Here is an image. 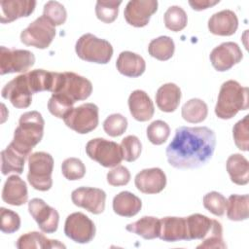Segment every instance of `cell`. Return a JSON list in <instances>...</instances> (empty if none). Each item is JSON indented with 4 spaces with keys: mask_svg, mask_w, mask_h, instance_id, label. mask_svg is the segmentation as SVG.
I'll use <instances>...</instances> for the list:
<instances>
[{
    "mask_svg": "<svg viewBox=\"0 0 249 249\" xmlns=\"http://www.w3.org/2000/svg\"><path fill=\"white\" fill-rule=\"evenodd\" d=\"M181 89L173 84L167 83L159 88L156 93V103L159 109L165 113L174 112L181 100Z\"/></svg>",
    "mask_w": 249,
    "mask_h": 249,
    "instance_id": "obj_24",
    "label": "cell"
},
{
    "mask_svg": "<svg viewBox=\"0 0 249 249\" xmlns=\"http://www.w3.org/2000/svg\"><path fill=\"white\" fill-rule=\"evenodd\" d=\"M18 249H33V248H65L66 246L58 240L47 238L43 233L38 231H30L18 237L16 243Z\"/></svg>",
    "mask_w": 249,
    "mask_h": 249,
    "instance_id": "obj_28",
    "label": "cell"
},
{
    "mask_svg": "<svg viewBox=\"0 0 249 249\" xmlns=\"http://www.w3.org/2000/svg\"><path fill=\"white\" fill-rule=\"evenodd\" d=\"M52 93L60 94L72 102L86 100L92 92L91 82L74 72H54Z\"/></svg>",
    "mask_w": 249,
    "mask_h": 249,
    "instance_id": "obj_4",
    "label": "cell"
},
{
    "mask_svg": "<svg viewBox=\"0 0 249 249\" xmlns=\"http://www.w3.org/2000/svg\"><path fill=\"white\" fill-rule=\"evenodd\" d=\"M28 211L45 233H53L58 228L59 214L41 198H32L28 202Z\"/></svg>",
    "mask_w": 249,
    "mask_h": 249,
    "instance_id": "obj_13",
    "label": "cell"
},
{
    "mask_svg": "<svg viewBox=\"0 0 249 249\" xmlns=\"http://www.w3.org/2000/svg\"><path fill=\"white\" fill-rule=\"evenodd\" d=\"M55 36V26L44 16L31 22L20 33V41L26 46L47 49Z\"/></svg>",
    "mask_w": 249,
    "mask_h": 249,
    "instance_id": "obj_8",
    "label": "cell"
},
{
    "mask_svg": "<svg viewBox=\"0 0 249 249\" xmlns=\"http://www.w3.org/2000/svg\"><path fill=\"white\" fill-rule=\"evenodd\" d=\"M27 198L28 192L26 183L18 175L8 177L2 191L3 201L10 205L20 206L27 202Z\"/></svg>",
    "mask_w": 249,
    "mask_h": 249,
    "instance_id": "obj_21",
    "label": "cell"
},
{
    "mask_svg": "<svg viewBox=\"0 0 249 249\" xmlns=\"http://www.w3.org/2000/svg\"><path fill=\"white\" fill-rule=\"evenodd\" d=\"M53 159L46 152H36L28 157L27 180L37 191L46 192L53 186Z\"/></svg>",
    "mask_w": 249,
    "mask_h": 249,
    "instance_id": "obj_5",
    "label": "cell"
},
{
    "mask_svg": "<svg viewBox=\"0 0 249 249\" xmlns=\"http://www.w3.org/2000/svg\"><path fill=\"white\" fill-rule=\"evenodd\" d=\"M98 107L94 103H85L73 108L63 118V121L72 130L80 134H87L98 125Z\"/></svg>",
    "mask_w": 249,
    "mask_h": 249,
    "instance_id": "obj_9",
    "label": "cell"
},
{
    "mask_svg": "<svg viewBox=\"0 0 249 249\" xmlns=\"http://www.w3.org/2000/svg\"><path fill=\"white\" fill-rule=\"evenodd\" d=\"M238 27V18L231 10L215 13L208 20L209 31L218 36H231Z\"/></svg>",
    "mask_w": 249,
    "mask_h": 249,
    "instance_id": "obj_20",
    "label": "cell"
},
{
    "mask_svg": "<svg viewBox=\"0 0 249 249\" xmlns=\"http://www.w3.org/2000/svg\"><path fill=\"white\" fill-rule=\"evenodd\" d=\"M160 221L159 237L167 242L188 240L187 224L185 217H163Z\"/></svg>",
    "mask_w": 249,
    "mask_h": 249,
    "instance_id": "obj_22",
    "label": "cell"
},
{
    "mask_svg": "<svg viewBox=\"0 0 249 249\" xmlns=\"http://www.w3.org/2000/svg\"><path fill=\"white\" fill-rule=\"evenodd\" d=\"M216 135L207 126H179L166 147L168 163L178 169L198 168L207 163L215 151Z\"/></svg>",
    "mask_w": 249,
    "mask_h": 249,
    "instance_id": "obj_1",
    "label": "cell"
},
{
    "mask_svg": "<svg viewBox=\"0 0 249 249\" xmlns=\"http://www.w3.org/2000/svg\"><path fill=\"white\" fill-rule=\"evenodd\" d=\"M128 108L131 116L138 122L151 120L155 113L153 101L150 96L141 89L133 90L128 97Z\"/></svg>",
    "mask_w": 249,
    "mask_h": 249,
    "instance_id": "obj_19",
    "label": "cell"
},
{
    "mask_svg": "<svg viewBox=\"0 0 249 249\" xmlns=\"http://www.w3.org/2000/svg\"><path fill=\"white\" fill-rule=\"evenodd\" d=\"M226 168L231 182L244 186L249 182V162L241 154L231 155L226 162Z\"/></svg>",
    "mask_w": 249,
    "mask_h": 249,
    "instance_id": "obj_26",
    "label": "cell"
},
{
    "mask_svg": "<svg viewBox=\"0 0 249 249\" xmlns=\"http://www.w3.org/2000/svg\"><path fill=\"white\" fill-rule=\"evenodd\" d=\"M86 153L89 159L104 167H115L123 160L120 145L104 138L89 140L86 145Z\"/></svg>",
    "mask_w": 249,
    "mask_h": 249,
    "instance_id": "obj_7",
    "label": "cell"
},
{
    "mask_svg": "<svg viewBox=\"0 0 249 249\" xmlns=\"http://www.w3.org/2000/svg\"><path fill=\"white\" fill-rule=\"evenodd\" d=\"M35 63L33 53L27 50L0 48V74L23 73L29 70Z\"/></svg>",
    "mask_w": 249,
    "mask_h": 249,
    "instance_id": "obj_11",
    "label": "cell"
},
{
    "mask_svg": "<svg viewBox=\"0 0 249 249\" xmlns=\"http://www.w3.org/2000/svg\"><path fill=\"white\" fill-rule=\"evenodd\" d=\"M125 230L140 235L144 239H155L160 235V221L156 217L144 216L136 222L128 224L125 227Z\"/></svg>",
    "mask_w": 249,
    "mask_h": 249,
    "instance_id": "obj_27",
    "label": "cell"
},
{
    "mask_svg": "<svg viewBox=\"0 0 249 249\" xmlns=\"http://www.w3.org/2000/svg\"><path fill=\"white\" fill-rule=\"evenodd\" d=\"M243 53L239 46L234 42H224L214 48L210 53V61L215 70L225 72L233 65L239 63Z\"/></svg>",
    "mask_w": 249,
    "mask_h": 249,
    "instance_id": "obj_15",
    "label": "cell"
},
{
    "mask_svg": "<svg viewBox=\"0 0 249 249\" xmlns=\"http://www.w3.org/2000/svg\"><path fill=\"white\" fill-rule=\"evenodd\" d=\"M75 103L70 99L56 93H53L48 101V109L52 115L63 119L72 109Z\"/></svg>",
    "mask_w": 249,
    "mask_h": 249,
    "instance_id": "obj_39",
    "label": "cell"
},
{
    "mask_svg": "<svg viewBox=\"0 0 249 249\" xmlns=\"http://www.w3.org/2000/svg\"><path fill=\"white\" fill-rule=\"evenodd\" d=\"M0 218H1L0 229L2 232L11 234L19 230L20 218L17 212L11 209H7L5 207H1Z\"/></svg>",
    "mask_w": 249,
    "mask_h": 249,
    "instance_id": "obj_45",
    "label": "cell"
},
{
    "mask_svg": "<svg viewBox=\"0 0 249 249\" xmlns=\"http://www.w3.org/2000/svg\"><path fill=\"white\" fill-rule=\"evenodd\" d=\"M174 42L168 36H160L153 39L148 46L149 54L160 61H165L171 58L174 54Z\"/></svg>",
    "mask_w": 249,
    "mask_h": 249,
    "instance_id": "obj_33",
    "label": "cell"
},
{
    "mask_svg": "<svg viewBox=\"0 0 249 249\" xmlns=\"http://www.w3.org/2000/svg\"><path fill=\"white\" fill-rule=\"evenodd\" d=\"M127 128V120L122 114L115 113L108 116L103 122L104 131L111 137L122 135Z\"/></svg>",
    "mask_w": 249,
    "mask_h": 249,
    "instance_id": "obj_43",
    "label": "cell"
},
{
    "mask_svg": "<svg viewBox=\"0 0 249 249\" xmlns=\"http://www.w3.org/2000/svg\"><path fill=\"white\" fill-rule=\"evenodd\" d=\"M158 5L157 0H130L124 8V19L134 27H144L157 12Z\"/></svg>",
    "mask_w": 249,
    "mask_h": 249,
    "instance_id": "obj_16",
    "label": "cell"
},
{
    "mask_svg": "<svg viewBox=\"0 0 249 249\" xmlns=\"http://www.w3.org/2000/svg\"><path fill=\"white\" fill-rule=\"evenodd\" d=\"M227 200V216L231 221H244L248 219V195H231Z\"/></svg>",
    "mask_w": 249,
    "mask_h": 249,
    "instance_id": "obj_31",
    "label": "cell"
},
{
    "mask_svg": "<svg viewBox=\"0 0 249 249\" xmlns=\"http://www.w3.org/2000/svg\"><path fill=\"white\" fill-rule=\"evenodd\" d=\"M72 202L92 214H100L105 209L106 193L98 188L80 187L71 194Z\"/></svg>",
    "mask_w": 249,
    "mask_h": 249,
    "instance_id": "obj_14",
    "label": "cell"
},
{
    "mask_svg": "<svg viewBox=\"0 0 249 249\" xmlns=\"http://www.w3.org/2000/svg\"><path fill=\"white\" fill-rule=\"evenodd\" d=\"M164 25L171 31L178 32L183 30L188 22L186 12L179 6L169 7L163 16Z\"/></svg>",
    "mask_w": 249,
    "mask_h": 249,
    "instance_id": "obj_34",
    "label": "cell"
},
{
    "mask_svg": "<svg viewBox=\"0 0 249 249\" xmlns=\"http://www.w3.org/2000/svg\"><path fill=\"white\" fill-rule=\"evenodd\" d=\"M34 93L27 72L11 80L4 86L1 91L2 97L9 100L18 109L29 107L32 102V94Z\"/></svg>",
    "mask_w": 249,
    "mask_h": 249,
    "instance_id": "obj_10",
    "label": "cell"
},
{
    "mask_svg": "<svg viewBox=\"0 0 249 249\" xmlns=\"http://www.w3.org/2000/svg\"><path fill=\"white\" fill-rule=\"evenodd\" d=\"M122 1L99 0L95 5L96 18L104 23H112L118 17L119 7Z\"/></svg>",
    "mask_w": 249,
    "mask_h": 249,
    "instance_id": "obj_35",
    "label": "cell"
},
{
    "mask_svg": "<svg viewBox=\"0 0 249 249\" xmlns=\"http://www.w3.org/2000/svg\"><path fill=\"white\" fill-rule=\"evenodd\" d=\"M130 180V172L124 165H117L107 173V182L113 187L126 185Z\"/></svg>",
    "mask_w": 249,
    "mask_h": 249,
    "instance_id": "obj_46",
    "label": "cell"
},
{
    "mask_svg": "<svg viewBox=\"0 0 249 249\" xmlns=\"http://www.w3.org/2000/svg\"><path fill=\"white\" fill-rule=\"evenodd\" d=\"M120 147L122 151L123 160H124L125 161L131 162L136 160L140 157L142 145L139 138L135 135L125 136L122 140Z\"/></svg>",
    "mask_w": 249,
    "mask_h": 249,
    "instance_id": "obj_38",
    "label": "cell"
},
{
    "mask_svg": "<svg viewBox=\"0 0 249 249\" xmlns=\"http://www.w3.org/2000/svg\"><path fill=\"white\" fill-rule=\"evenodd\" d=\"M142 207L141 199L134 194L124 191L113 198V210L116 214L123 217L135 216Z\"/></svg>",
    "mask_w": 249,
    "mask_h": 249,
    "instance_id": "obj_25",
    "label": "cell"
},
{
    "mask_svg": "<svg viewBox=\"0 0 249 249\" xmlns=\"http://www.w3.org/2000/svg\"><path fill=\"white\" fill-rule=\"evenodd\" d=\"M61 171L63 176L70 181L80 180L86 174V166L80 159L68 158L63 160L61 164Z\"/></svg>",
    "mask_w": 249,
    "mask_h": 249,
    "instance_id": "obj_41",
    "label": "cell"
},
{
    "mask_svg": "<svg viewBox=\"0 0 249 249\" xmlns=\"http://www.w3.org/2000/svg\"><path fill=\"white\" fill-rule=\"evenodd\" d=\"M196 248H227V244L224 242L223 238V228L220 222L212 220V226L209 232Z\"/></svg>",
    "mask_w": 249,
    "mask_h": 249,
    "instance_id": "obj_36",
    "label": "cell"
},
{
    "mask_svg": "<svg viewBox=\"0 0 249 249\" xmlns=\"http://www.w3.org/2000/svg\"><path fill=\"white\" fill-rule=\"evenodd\" d=\"M188 240L203 239L212 226V219L202 214H192L186 217Z\"/></svg>",
    "mask_w": 249,
    "mask_h": 249,
    "instance_id": "obj_30",
    "label": "cell"
},
{
    "mask_svg": "<svg viewBox=\"0 0 249 249\" xmlns=\"http://www.w3.org/2000/svg\"><path fill=\"white\" fill-rule=\"evenodd\" d=\"M94 223L84 213L74 212L67 216L64 224L65 235L81 244L90 242L95 235Z\"/></svg>",
    "mask_w": 249,
    "mask_h": 249,
    "instance_id": "obj_12",
    "label": "cell"
},
{
    "mask_svg": "<svg viewBox=\"0 0 249 249\" xmlns=\"http://www.w3.org/2000/svg\"><path fill=\"white\" fill-rule=\"evenodd\" d=\"M248 118L246 115L243 119L238 121L232 128V135L235 146L244 152L249 150V129H248Z\"/></svg>",
    "mask_w": 249,
    "mask_h": 249,
    "instance_id": "obj_44",
    "label": "cell"
},
{
    "mask_svg": "<svg viewBox=\"0 0 249 249\" xmlns=\"http://www.w3.org/2000/svg\"><path fill=\"white\" fill-rule=\"evenodd\" d=\"M208 114L207 104L199 98H192L188 100L182 107V118L191 124H198L203 122Z\"/></svg>",
    "mask_w": 249,
    "mask_h": 249,
    "instance_id": "obj_32",
    "label": "cell"
},
{
    "mask_svg": "<svg viewBox=\"0 0 249 249\" xmlns=\"http://www.w3.org/2000/svg\"><path fill=\"white\" fill-rule=\"evenodd\" d=\"M43 16L54 26L63 24L67 18V13L64 6L57 1H48L44 5Z\"/></svg>",
    "mask_w": 249,
    "mask_h": 249,
    "instance_id": "obj_42",
    "label": "cell"
},
{
    "mask_svg": "<svg viewBox=\"0 0 249 249\" xmlns=\"http://www.w3.org/2000/svg\"><path fill=\"white\" fill-rule=\"evenodd\" d=\"M248 95V88L242 87L234 80L226 81L222 84L218 94L215 106L216 116L222 120H230L239 111L247 110L249 106Z\"/></svg>",
    "mask_w": 249,
    "mask_h": 249,
    "instance_id": "obj_3",
    "label": "cell"
},
{
    "mask_svg": "<svg viewBox=\"0 0 249 249\" xmlns=\"http://www.w3.org/2000/svg\"><path fill=\"white\" fill-rule=\"evenodd\" d=\"M35 7L34 0H2L0 1V21L10 23L18 18L29 17Z\"/></svg>",
    "mask_w": 249,
    "mask_h": 249,
    "instance_id": "obj_18",
    "label": "cell"
},
{
    "mask_svg": "<svg viewBox=\"0 0 249 249\" xmlns=\"http://www.w3.org/2000/svg\"><path fill=\"white\" fill-rule=\"evenodd\" d=\"M219 2V0H190L189 4L195 11H202L218 4Z\"/></svg>",
    "mask_w": 249,
    "mask_h": 249,
    "instance_id": "obj_47",
    "label": "cell"
},
{
    "mask_svg": "<svg viewBox=\"0 0 249 249\" xmlns=\"http://www.w3.org/2000/svg\"><path fill=\"white\" fill-rule=\"evenodd\" d=\"M170 135L169 125L161 121L157 120L151 123L147 127V137L149 141L154 145L163 144Z\"/></svg>",
    "mask_w": 249,
    "mask_h": 249,
    "instance_id": "obj_37",
    "label": "cell"
},
{
    "mask_svg": "<svg viewBox=\"0 0 249 249\" xmlns=\"http://www.w3.org/2000/svg\"><path fill=\"white\" fill-rule=\"evenodd\" d=\"M227 198L218 192L207 193L203 196V206L215 216H223L227 208Z\"/></svg>",
    "mask_w": 249,
    "mask_h": 249,
    "instance_id": "obj_40",
    "label": "cell"
},
{
    "mask_svg": "<svg viewBox=\"0 0 249 249\" xmlns=\"http://www.w3.org/2000/svg\"><path fill=\"white\" fill-rule=\"evenodd\" d=\"M134 183L137 190L143 194H159L166 186V175L159 167L146 168L136 174Z\"/></svg>",
    "mask_w": 249,
    "mask_h": 249,
    "instance_id": "obj_17",
    "label": "cell"
},
{
    "mask_svg": "<svg viewBox=\"0 0 249 249\" xmlns=\"http://www.w3.org/2000/svg\"><path fill=\"white\" fill-rule=\"evenodd\" d=\"M26 156L19 153L10 144L1 152V171L3 175L10 173L21 174L23 172Z\"/></svg>",
    "mask_w": 249,
    "mask_h": 249,
    "instance_id": "obj_29",
    "label": "cell"
},
{
    "mask_svg": "<svg viewBox=\"0 0 249 249\" xmlns=\"http://www.w3.org/2000/svg\"><path fill=\"white\" fill-rule=\"evenodd\" d=\"M116 67L122 75L136 78L145 72L146 62L141 55L129 51H124L119 54Z\"/></svg>",
    "mask_w": 249,
    "mask_h": 249,
    "instance_id": "obj_23",
    "label": "cell"
},
{
    "mask_svg": "<svg viewBox=\"0 0 249 249\" xmlns=\"http://www.w3.org/2000/svg\"><path fill=\"white\" fill-rule=\"evenodd\" d=\"M75 51L81 59L98 64L108 63L113 55L112 45L91 33H86L78 39Z\"/></svg>",
    "mask_w": 249,
    "mask_h": 249,
    "instance_id": "obj_6",
    "label": "cell"
},
{
    "mask_svg": "<svg viewBox=\"0 0 249 249\" xmlns=\"http://www.w3.org/2000/svg\"><path fill=\"white\" fill-rule=\"evenodd\" d=\"M44 126L45 121L38 111L23 113L18 120V125L15 129L14 138L10 145L19 153L29 157L32 149L43 138Z\"/></svg>",
    "mask_w": 249,
    "mask_h": 249,
    "instance_id": "obj_2",
    "label": "cell"
}]
</instances>
